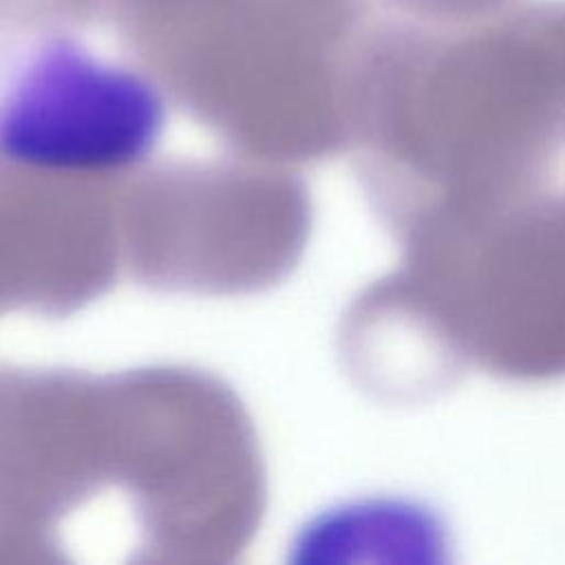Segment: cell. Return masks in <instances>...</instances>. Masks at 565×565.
Listing matches in <instances>:
<instances>
[{
  "instance_id": "1",
  "label": "cell",
  "mask_w": 565,
  "mask_h": 565,
  "mask_svg": "<svg viewBox=\"0 0 565 565\" xmlns=\"http://www.w3.org/2000/svg\"><path fill=\"white\" fill-rule=\"evenodd\" d=\"M163 130L146 75L62 35L0 49V168L108 177L143 163Z\"/></svg>"
}]
</instances>
